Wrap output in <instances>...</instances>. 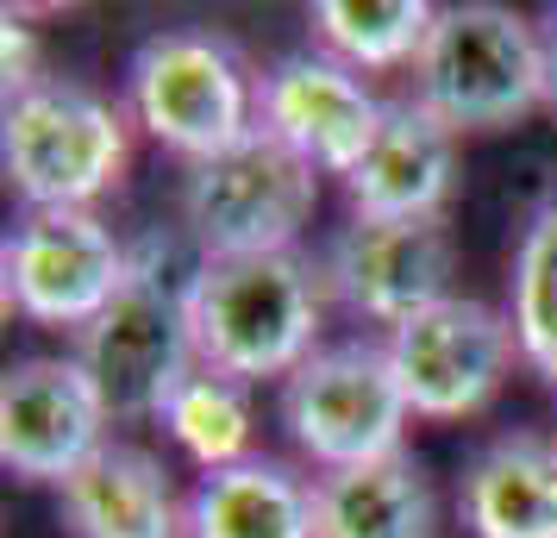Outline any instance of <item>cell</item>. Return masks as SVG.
Returning <instances> with one entry per match:
<instances>
[{
  "label": "cell",
  "mask_w": 557,
  "mask_h": 538,
  "mask_svg": "<svg viewBox=\"0 0 557 538\" xmlns=\"http://www.w3.org/2000/svg\"><path fill=\"white\" fill-rule=\"evenodd\" d=\"M457 508L470 538H557V438L502 433L463 463Z\"/></svg>",
  "instance_id": "obj_15"
},
{
  "label": "cell",
  "mask_w": 557,
  "mask_h": 538,
  "mask_svg": "<svg viewBox=\"0 0 557 538\" xmlns=\"http://www.w3.org/2000/svg\"><path fill=\"white\" fill-rule=\"evenodd\" d=\"M407 420L413 413H407V395L395 383V363H388L382 338L320 345L282 383V426L307 463H320V476L395 458Z\"/></svg>",
  "instance_id": "obj_7"
},
{
  "label": "cell",
  "mask_w": 557,
  "mask_h": 538,
  "mask_svg": "<svg viewBox=\"0 0 557 538\" xmlns=\"http://www.w3.org/2000/svg\"><path fill=\"white\" fill-rule=\"evenodd\" d=\"M182 533L188 538H320L313 483L276 458H245L232 470H213L188 495Z\"/></svg>",
  "instance_id": "obj_16"
},
{
  "label": "cell",
  "mask_w": 557,
  "mask_h": 538,
  "mask_svg": "<svg viewBox=\"0 0 557 538\" xmlns=\"http://www.w3.org/2000/svg\"><path fill=\"white\" fill-rule=\"evenodd\" d=\"M457 245L445 220H363L351 213L332 232L320 276L338 308L370 326H407L413 313L438 308L451 295Z\"/></svg>",
  "instance_id": "obj_10"
},
{
  "label": "cell",
  "mask_w": 557,
  "mask_h": 538,
  "mask_svg": "<svg viewBox=\"0 0 557 538\" xmlns=\"http://www.w3.org/2000/svg\"><path fill=\"white\" fill-rule=\"evenodd\" d=\"M382 113H388V101H376L363 76L326 51L282 57L257 82V126L282 138L295 157H307L320 176H351L376 138Z\"/></svg>",
  "instance_id": "obj_12"
},
{
  "label": "cell",
  "mask_w": 557,
  "mask_h": 538,
  "mask_svg": "<svg viewBox=\"0 0 557 538\" xmlns=\"http://www.w3.org/2000/svg\"><path fill=\"white\" fill-rule=\"evenodd\" d=\"M457 182V132L413 101H388L370 151L345 176V201L363 220H445Z\"/></svg>",
  "instance_id": "obj_13"
},
{
  "label": "cell",
  "mask_w": 557,
  "mask_h": 538,
  "mask_svg": "<svg viewBox=\"0 0 557 538\" xmlns=\"http://www.w3.org/2000/svg\"><path fill=\"white\" fill-rule=\"evenodd\" d=\"M545 82H552V107H557V13L545 26Z\"/></svg>",
  "instance_id": "obj_21"
},
{
  "label": "cell",
  "mask_w": 557,
  "mask_h": 538,
  "mask_svg": "<svg viewBox=\"0 0 557 538\" xmlns=\"http://www.w3.org/2000/svg\"><path fill=\"white\" fill-rule=\"evenodd\" d=\"M326 276L301 251L195 257L188 263V338L201 370L232 383H288L320 351Z\"/></svg>",
  "instance_id": "obj_1"
},
{
  "label": "cell",
  "mask_w": 557,
  "mask_h": 538,
  "mask_svg": "<svg viewBox=\"0 0 557 538\" xmlns=\"http://www.w3.org/2000/svg\"><path fill=\"white\" fill-rule=\"evenodd\" d=\"M432 13L426 0H320L313 7V38L320 51L338 57L345 70H401L420 57L432 32Z\"/></svg>",
  "instance_id": "obj_18"
},
{
  "label": "cell",
  "mask_w": 557,
  "mask_h": 538,
  "mask_svg": "<svg viewBox=\"0 0 557 538\" xmlns=\"http://www.w3.org/2000/svg\"><path fill=\"white\" fill-rule=\"evenodd\" d=\"M382 345H388V363H395V383H401L413 420L482 413L502 395V383L513 376V358H520L513 320L476 295H445L438 308L395 326Z\"/></svg>",
  "instance_id": "obj_9"
},
{
  "label": "cell",
  "mask_w": 557,
  "mask_h": 538,
  "mask_svg": "<svg viewBox=\"0 0 557 538\" xmlns=\"http://www.w3.org/2000/svg\"><path fill=\"white\" fill-rule=\"evenodd\" d=\"M76 358L107 395L113 420H163L176 388L201 370L188 338V276H163V245L132 251L126 288L76 333Z\"/></svg>",
  "instance_id": "obj_3"
},
{
  "label": "cell",
  "mask_w": 557,
  "mask_h": 538,
  "mask_svg": "<svg viewBox=\"0 0 557 538\" xmlns=\"http://www.w3.org/2000/svg\"><path fill=\"white\" fill-rule=\"evenodd\" d=\"M320 207V170L257 126L232 151L188 163L176 195L182 232L201 257H276L295 251Z\"/></svg>",
  "instance_id": "obj_4"
},
{
  "label": "cell",
  "mask_w": 557,
  "mask_h": 538,
  "mask_svg": "<svg viewBox=\"0 0 557 538\" xmlns=\"http://www.w3.org/2000/svg\"><path fill=\"white\" fill-rule=\"evenodd\" d=\"M126 113L82 82H32L7 101L0 163L26 207H95L126 176Z\"/></svg>",
  "instance_id": "obj_5"
},
{
  "label": "cell",
  "mask_w": 557,
  "mask_h": 538,
  "mask_svg": "<svg viewBox=\"0 0 557 538\" xmlns=\"http://www.w3.org/2000/svg\"><path fill=\"white\" fill-rule=\"evenodd\" d=\"M432 483L407 451L313 476L320 538H432Z\"/></svg>",
  "instance_id": "obj_17"
},
{
  "label": "cell",
  "mask_w": 557,
  "mask_h": 538,
  "mask_svg": "<svg viewBox=\"0 0 557 538\" xmlns=\"http://www.w3.org/2000/svg\"><path fill=\"white\" fill-rule=\"evenodd\" d=\"M126 107L163 151L207 163L257 132V88L226 38L151 32L126 63Z\"/></svg>",
  "instance_id": "obj_6"
},
{
  "label": "cell",
  "mask_w": 557,
  "mask_h": 538,
  "mask_svg": "<svg viewBox=\"0 0 557 538\" xmlns=\"http://www.w3.org/2000/svg\"><path fill=\"white\" fill-rule=\"evenodd\" d=\"M163 433L176 438V451L195 463L201 476L245 463L251 458V433H257L251 388L220 376V370H195V376L176 388V401L163 408Z\"/></svg>",
  "instance_id": "obj_19"
},
{
  "label": "cell",
  "mask_w": 557,
  "mask_h": 538,
  "mask_svg": "<svg viewBox=\"0 0 557 538\" xmlns=\"http://www.w3.org/2000/svg\"><path fill=\"white\" fill-rule=\"evenodd\" d=\"M182 513L188 501H176L163 458L132 438H107L63 483V526L76 538H188Z\"/></svg>",
  "instance_id": "obj_14"
},
{
  "label": "cell",
  "mask_w": 557,
  "mask_h": 538,
  "mask_svg": "<svg viewBox=\"0 0 557 538\" xmlns=\"http://www.w3.org/2000/svg\"><path fill=\"white\" fill-rule=\"evenodd\" d=\"M413 101L451 132H495L552 101L545 38L495 0H457L432 13V32L413 57Z\"/></svg>",
  "instance_id": "obj_2"
},
{
  "label": "cell",
  "mask_w": 557,
  "mask_h": 538,
  "mask_svg": "<svg viewBox=\"0 0 557 538\" xmlns=\"http://www.w3.org/2000/svg\"><path fill=\"white\" fill-rule=\"evenodd\" d=\"M7 301L32 326L82 333L88 320L126 288L132 251L113 238L95 207H26L20 226L7 232Z\"/></svg>",
  "instance_id": "obj_8"
},
{
  "label": "cell",
  "mask_w": 557,
  "mask_h": 538,
  "mask_svg": "<svg viewBox=\"0 0 557 538\" xmlns=\"http://www.w3.org/2000/svg\"><path fill=\"white\" fill-rule=\"evenodd\" d=\"M552 438H557V433H552Z\"/></svg>",
  "instance_id": "obj_22"
},
{
  "label": "cell",
  "mask_w": 557,
  "mask_h": 538,
  "mask_svg": "<svg viewBox=\"0 0 557 538\" xmlns=\"http://www.w3.org/2000/svg\"><path fill=\"white\" fill-rule=\"evenodd\" d=\"M113 408L82 358H20L0 383V463L20 483H70L101 451Z\"/></svg>",
  "instance_id": "obj_11"
},
{
  "label": "cell",
  "mask_w": 557,
  "mask_h": 538,
  "mask_svg": "<svg viewBox=\"0 0 557 538\" xmlns=\"http://www.w3.org/2000/svg\"><path fill=\"white\" fill-rule=\"evenodd\" d=\"M507 320H513V338H520V358L532 363V376L557 388V195L520 232L513 276H507Z\"/></svg>",
  "instance_id": "obj_20"
}]
</instances>
